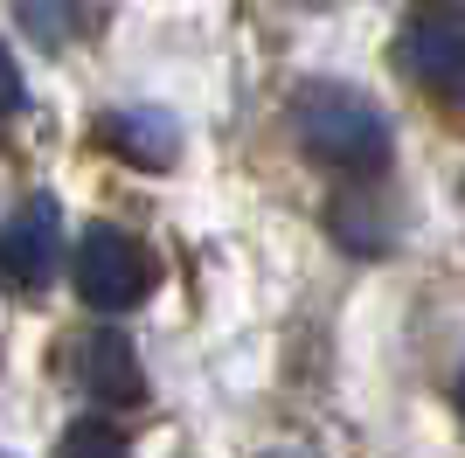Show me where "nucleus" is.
<instances>
[{
  "label": "nucleus",
  "instance_id": "nucleus-1",
  "mask_svg": "<svg viewBox=\"0 0 465 458\" xmlns=\"http://www.w3.org/2000/svg\"><path fill=\"white\" fill-rule=\"evenodd\" d=\"M292 133L299 146L333 174H382L396 139H389V118L375 112V97H361L354 84H299L292 97Z\"/></svg>",
  "mask_w": 465,
  "mask_h": 458
},
{
  "label": "nucleus",
  "instance_id": "nucleus-2",
  "mask_svg": "<svg viewBox=\"0 0 465 458\" xmlns=\"http://www.w3.org/2000/svg\"><path fill=\"white\" fill-rule=\"evenodd\" d=\"M77 299L91 305V313H133L146 292H153L160 264H153V250L139 244V236H125V229L112 223H97L84 229V244H77Z\"/></svg>",
  "mask_w": 465,
  "mask_h": 458
},
{
  "label": "nucleus",
  "instance_id": "nucleus-3",
  "mask_svg": "<svg viewBox=\"0 0 465 458\" xmlns=\"http://www.w3.org/2000/svg\"><path fill=\"white\" fill-rule=\"evenodd\" d=\"M403 70L465 112V0H417L403 15Z\"/></svg>",
  "mask_w": 465,
  "mask_h": 458
},
{
  "label": "nucleus",
  "instance_id": "nucleus-4",
  "mask_svg": "<svg viewBox=\"0 0 465 458\" xmlns=\"http://www.w3.org/2000/svg\"><path fill=\"white\" fill-rule=\"evenodd\" d=\"M56 244H63V209L49 194H35L15 223L0 229V285L15 292H35L56 278Z\"/></svg>",
  "mask_w": 465,
  "mask_h": 458
},
{
  "label": "nucleus",
  "instance_id": "nucleus-5",
  "mask_svg": "<svg viewBox=\"0 0 465 458\" xmlns=\"http://www.w3.org/2000/svg\"><path fill=\"white\" fill-rule=\"evenodd\" d=\"M70 375H77V389L97 396V403H139V389H146V382H139V354L118 326H91V334L70 341Z\"/></svg>",
  "mask_w": 465,
  "mask_h": 458
},
{
  "label": "nucleus",
  "instance_id": "nucleus-6",
  "mask_svg": "<svg viewBox=\"0 0 465 458\" xmlns=\"http://www.w3.org/2000/svg\"><path fill=\"white\" fill-rule=\"evenodd\" d=\"M97 139L118 153V160H133V167L160 174V167H174V153H181V133H174V118L167 112H146V105H125V112H104L97 118Z\"/></svg>",
  "mask_w": 465,
  "mask_h": 458
},
{
  "label": "nucleus",
  "instance_id": "nucleus-7",
  "mask_svg": "<svg viewBox=\"0 0 465 458\" xmlns=\"http://www.w3.org/2000/svg\"><path fill=\"white\" fill-rule=\"evenodd\" d=\"M56 458H125V444H118V431H104V423H77V431L56 444Z\"/></svg>",
  "mask_w": 465,
  "mask_h": 458
},
{
  "label": "nucleus",
  "instance_id": "nucleus-8",
  "mask_svg": "<svg viewBox=\"0 0 465 458\" xmlns=\"http://www.w3.org/2000/svg\"><path fill=\"white\" fill-rule=\"evenodd\" d=\"M21 97H28V84H21L15 56H7V49H0V118H15V112H21Z\"/></svg>",
  "mask_w": 465,
  "mask_h": 458
},
{
  "label": "nucleus",
  "instance_id": "nucleus-9",
  "mask_svg": "<svg viewBox=\"0 0 465 458\" xmlns=\"http://www.w3.org/2000/svg\"><path fill=\"white\" fill-rule=\"evenodd\" d=\"M459 410H465V375H459Z\"/></svg>",
  "mask_w": 465,
  "mask_h": 458
},
{
  "label": "nucleus",
  "instance_id": "nucleus-10",
  "mask_svg": "<svg viewBox=\"0 0 465 458\" xmlns=\"http://www.w3.org/2000/svg\"><path fill=\"white\" fill-rule=\"evenodd\" d=\"M306 7H327V0H306Z\"/></svg>",
  "mask_w": 465,
  "mask_h": 458
},
{
  "label": "nucleus",
  "instance_id": "nucleus-11",
  "mask_svg": "<svg viewBox=\"0 0 465 458\" xmlns=\"http://www.w3.org/2000/svg\"><path fill=\"white\" fill-rule=\"evenodd\" d=\"M272 458H292V452H272Z\"/></svg>",
  "mask_w": 465,
  "mask_h": 458
}]
</instances>
